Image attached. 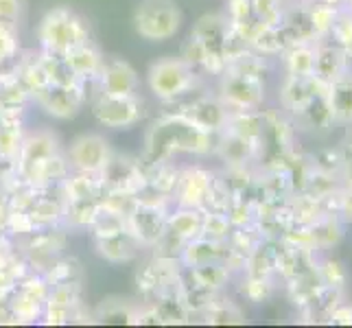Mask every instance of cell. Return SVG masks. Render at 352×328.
<instances>
[{
	"instance_id": "1",
	"label": "cell",
	"mask_w": 352,
	"mask_h": 328,
	"mask_svg": "<svg viewBox=\"0 0 352 328\" xmlns=\"http://www.w3.org/2000/svg\"><path fill=\"white\" fill-rule=\"evenodd\" d=\"M217 140H219V133L201 129L182 114L164 112L144 133L142 162H173V157L179 153L204 157L217 151Z\"/></svg>"
},
{
	"instance_id": "2",
	"label": "cell",
	"mask_w": 352,
	"mask_h": 328,
	"mask_svg": "<svg viewBox=\"0 0 352 328\" xmlns=\"http://www.w3.org/2000/svg\"><path fill=\"white\" fill-rule=\"evenodd\" d=\"M40 51L66 55L83 42H90V29L77 11L70 7H53L46 11L38 27Z\"/></svg>"
},
{
	"instance_id": "3",
	"label": "cell",
	"mask_w": 352,
	"mask_h": 328,
	"mask_svg": "<svg viewBox=\"0 0 352 328\" xmlns=\"http://www.w3.org/2000/svg\"><path fill=\"white\" fill-rule=\"evenodd\" d=\"M201 79L182 57H162L149 66L147 86L160 103H173L201 88Z\"/></svg>"
},
{
	"instance_id": "4",
	"label": "cell",
	"mask_w": 352,
	"mask_h": 328,
	"mask_svg": "<svg viewBox=\"0 0 352 328\" xmlns=\"http://www.w3.org/2000/svg\"><path fill=\"white\" fill-rule=\"evenodd\" d=\"M62 151V142L51 129H35L24 133L20 140L18 153L14 157L16 162V177L29 186L40 188L42 173L46 164Z\"/></svg>"
},
{
	"instance_id": "5",
	"label": "cell",
	"mask_w": 352,
	"mask_h": 328,
	"mask_svg": "<svg viewBox=\"0 0 352 328\" xmlns=\"http://www.w3.org/2000/svg\"><path fill=\"white\" fill-rule=\"evenodd\" d=\"M133 31L147 42L173 40L182 29V9L175 0H142L133 11Z\"/></svg>"
},
{
	"instance_id": "6",
	"label": "cell",
	"mask_w": 352,
	"mask_h": 328,
	"mask_svg": "<svg viewBox=\"0 0 352 328\" xmlns=\"http://www.w3.org/2000/svg\"><path fill=\"white\" fill-rule=\"evenodd\" d=\"M92 116L107 129H131L144 118V101L133 96H110L96 92L90 103Z\"/></svg>"
},
{
	"instance_id": "7",
	"label": "cell",
	"mask_w": 352,
	"mask_h": 328,
	"mask_svg": "<svg viewBox=\"0 0 352 328\" xmlns=\"http://www.w3.org/2000/svg\"><path fill=\"white\" fill-rule=\"evenodd\" d=\"M18 248L20 256L27 261L33 272L46 274L66 248V230L62 226L35 230L18 243Z\"/></svg>"
},
{
	"instance_id": "8",
	"label": "cell",
	"mask_w": 352,
	"mask_h": 328,
	"mask_svg": "<svg viewBox=\"0 0 352 328\" xmlns=\"http://www.w3.org/2000/svg\"><path fill=\"white\" fill-rule=\"evenodd\" d=\"M217 96L228 107V112H256L265 101V83L263 79L226 70L219 77Z\"/></svg>"
},
{
	"instance_id": "9",
	"label": "cell",
	"mask_w": 352,
	"mask_h": 328,
	"mask_svg": "<svg viewBox=\"0 0 352 328\" xmlns=\"http://www.w3.org/2000/svg\"><path fill=\"white\" fill-rule=\"evenodd\" d=\"M66 157L70 164V171L101 175L107 164L112 162L114 151L103 136L99 133H81L68 144Z\"/></svg>"
},
{
	"instance_id": "10",
	"label": "cell",
	"mask_w": 352,
	"mask_h": 328,
	"mask_svg": "<svg viewBox=\"0 0 352 328\" xmlns=\"http://www.w3.org/2000/svg\"><path fill=\"white\" fill-rule=\"evenodd\" d=\"M48 116L57 120L75 118L88 101V83L81 86H48L33 99Z\"/></svg>"
},
{
	"instance_id": "11",
	"label": "cell",
	"mask_w": 352,
	"mask_h": 328,
	"mask_svg": "<svg viewBox=\"0 0 352 328\" xmlns=\"http://www.w3.org/2000/svg\"><path fill=\"white\" fill-rule=\"evenodd\" d=\"M92 83L101 94H110V96H133L140 90V77L136 68L118 57L103 59L99 77Z\"/></svg>"
},
{
	"instance_id": "12",
	"label": "cell",
	"mask_w": 352,
	"mask_h": 328,
	"mask_svg": "<svg viewBox=\"0 0 352 328\" xmlns=\"http://www.w3.org/2000/svg\"><path fill=\"white\" fill-rule=\"evenodd\" d=\"M214 173L204 166H186L179 171L177 186L173 193V206H182V208H206L208 201V193L212 186Z\"/></svg>"
},
{
	"instance_id": "13",
	"label": "cell",
	"mask_w": 352,
	"mask_h": 328,
	"mask_svg": "<svg viewBox=\"0 0 352 328\" xmlns=\"http://www.w3.org/2000/svg\"><path fill=\"white\" fill-rule=\"evenodd\" d=\"M171 208H160V206H149V204H136V208L127 217V228L129 232L140 241L142 248L151 250L155 241L164 234L166 230V217Z\"/></svg>"
},
{
	"instance_id": "14",
	"label": "cell",
	"mask_w": 352,
	"mask_h": 328,
	"mask_svg": "<svg viewBox=\"0 0 352 328\" xmlns=\"http://www.w3.org/2000/svg\"><path fill=\"white\" fill-rule=\"evenodd\" d=\"M94 248L103 261L112 263V265L131 263L133 259H138L140 252L144 250L140 245V241L129 232V228L118 234H112V237L94 239Z\"/></svg>"
},
{
	"instance_id": "15",
	"label": "cell",
	"mask_w": 352,
	"mask_h": 328,
	"mask_svg": "<svg viewBox=\"0 0 352 328\" xmlns=\"http://www.w3.org/2000/svg\"><path fill=\"white\" fill-rule=\"evenodd\" d=\"M228 29H230V22L223 14H206L195 22V27L190 29V35L197 38L210 55L223 57V42H226Z\"/></svg>"
},
{
	"instance_id": "16",
	"label": "cell",
	"mask_w": 352,
	"mask_h": 328,
	"mask_svg": "<svg viewBox=\"0 0 352 328\" xmlns=\"http://www.w3.org/2000/svg\"><path fill=\"white\" fill-rule=\"evenodd\" d=\"M226 254H228V241L197 237L184 245L179 261L184 267H197V265H206V263H223Z\"/></svg>"
},
{
	"instance_id": "17",
	"label": "cell",
	"mask_w": 352,
	"mask_h": 328,
	"mask_svg": "<svg viewBox=\"0 0 352 328\" xmlns=\"http://www.w3.org/2000/svg\"><path fill=\"white\" fill-rule=\"evenodd\" d=\"M64 57H66L68 66L72 68V72H75L83 83L96 81V77H99V72H101V66H103V59H105L99 48L92 44V40L79 44L77 48H72V51H68Z\"/></svg>"
},
{
	"instance_id": "18",
	"label": "cell",
	"mask_w": 352,
	"mask_h": 328,
	"mask_svg": "<svg viewBox=\"0 0 352 328\" xmlns=\"http://www.w3.org/2000/svg\"><path fill=\"white\" fill-rule=\"evenodd\" d=\"M204 228V210L199 208H182V206H173L171 212L166 217V232H171L179 241H192L201 237Z\"/></svg>"
},
{
	"instance_id": "19",
	"label": "cell",
	"mask_w": 352,
	"mask_h": 328,
	"mask_svg": "<svg viewBox=\"0 0 352 328\" xmlns=\"http://www.w3.org/2000/svg\"><path fill=\"white\" fill-rule=\"evenodd\" d=\"M329 105L333 118L339 123H352V75L342 72L329 83Z\"/></svg>"
},
{
	"instance_id": "20",
	"label": "cell",
	"mask_w": 352,
	"mask_h": 328,
	"mask_svg": "<svg viewBox=\"0 0 352 328\" xmlns=\"http://www.w3.org/2000/svg\"><path fill=\"white\" fill-rule=\"evenodd\" d=\"M140 302H131L123 298H105L99 307L92 311L94 322L99 324H133Z\"/></svg>"
},
{
	"instance_id": "21",
	"label": "cell",
	"mask_w": 352,
	"mask_h": 328,
	"mask_svg": "<svg viewBox=\"0 0 352 328\" xmlns=\"http://www.w3.org/2000/svg\"><path fill=\"white\" fill-rule=\"evenodd\" d=\"M101 215V199H79L66 201L64 210V230H90Z\"/></svg>"
},
{
	"instance_id": "22",
	"label": "cell",
	"mask_w": 352,
	"mask_h": 328,
	"mask_svg": "<svg viewBox=\"0 0 352 328\" xmlns=\"http://www.w3.org/2000/svg\"><path fill=\"white\" fill-rule=\"evenodd\" d=\"M184 274L190 283H195L201 289H208L212 294H219V291L228 285L230 281V272L223 263H206L197 267H184Z\"/></svg>"
},
{
	"instance_id": "23",
	"label": "cell",
	"mask_w": 352,
	"mask_h": 328,
	"mask_svg": "<svg viewBox=\"0 0 352 328\" xmlns=\"http://www.w3.org/2000/svg\"><path fill=\"white\" fill-rule=\"evenodd\" d=\"M346 70V59L342 46H320L315 51V66L313 75L324 83L335 81Z\"/></svg>"
},
{
	"instance_id": "24",
	"label": "cell",
	"mask_w": 352,
	"mask_h": 328,
	"mask_svg": "<svg viewBox=\"0 0 352 328\" xmlns=\"http://www.w3.org/2000/svg\"><path fill=\"white\" fill-rule=\"evenodd\" d=\"M285 66L294 77H311L315 66V51L309 44H296L285 48Z\"/></svg>"
},
{
	"instance_id": "25",
	"label": "cell",
	"mask_w": 352,
	"mask_h": 328,
	"mask_svg": "<svg viewBox=\"0 0 352 328\" xmlns=\"http://www.w3.org/2000/svg\"><path fill=\"white\" fill-rule=\"evenodd\" d=\"M199 315L204 318V322H208V324H241V322H245L241 309L234 305V302L221 300L219 294H214L210 305L206 307Z\"/></svg>"
},
{
	"instance_id": "26",
	"label": "cell",
	"mask_w": 352,
	"mask_h": 328,
	"mask_svg": "<svg viewBox=\"0 0 352 328\" xmlns=\"http://www.w3.org/2000/svg\"><path fill=\"white\" fill-rule=\"evenodd\" d=\"M9 307L14 311L18 324H33V322H42V313H44V302L35 300L33 296L24 294V291L16 289V294L9 298Z\"/></svg>"
},
{
	"instance_id": "27",
	"label": "cell",
	"mask_w": 352,
	"mask_h": 328,
	"mask_svg": "<svg viewBox=\"0 0 352 328\" xmlns=\"http://www.w3.org/2000/svg\"><path fill=\"white\" fill-rule=\"evenodd\" d=\"M46 281L53 285L79 283L81 281V263L75 256H59L46 274Z\"/></svg>"
},
{
	"instance_id": "28",
	"label": "cell",
	"mask_w": 352,
	"mask_h": 328,
	"mask_svg": "<svg viewBox=\"0 0 352 328\" xmlns=\"http://www.w3.org/2000/svg\"><path fill=\"white\" fill-rule=\"evenodd\" d=\"M232 221L228 219L226 212H217V210H204V228H201V237L206 239H214V241H228L232 234Z\"/></svg>"
},
{
	"instance_id": "29",
	"label": "cell",
	"mask_w": 352,
	"mask_h": 328,
	"mask_svg": "<svg viewBox=\"0 0 352 328\" xmlns=\"http://www.w3.org/2000/svg\"><path fill=\"white\" fill-rule=\"evenodd\" d=\"M252 9H254V18L265 24H274V27H278L285 16L280 0H252Z\"/></svg>"
},
{
	"instance_id": "30",
	"label": "cell",
	"mask_w": 352,
	"mask_h": 328,
	"mask_svg": "<svg viewBox=\"0 0 352 328\" xmlns=\"http://www.w3.org/2000/svg\"><path fill=\"white\" fill-rule=\"evenodd\" d=\"M226 18L230 22V27L234 29H243L254 18V9H252V0H228V11H226Z\"/></svg>"
},
{
	"instance_id": "31",
	"label": "cell",
	"mask_w": 352,
	"mask_h": 328,
	"mask_svg": "<svg viewBox=\"0 0 352 328\" xmlns=\"http://www.w3.org/2000/svg\"><path fill=\"white\" fill-rule=\"evenodd\" d=\"M243 296L252 302H263L272 291L270 276H248V281L243 283Z\"/></svg>"
},
{
	"instance_id": "32",
	"label": "cell",
	"mask_w": 352,
	"mask_h": 328,
	"mask_svg": "<svg viewBox=\"0 0 352 328\" xmlns=\"http://www.w3.org/2000/svg\"><path fill=\"white\" fill-rule=\"evenodd\" d=\"M309 14H311V22H313L315 33L324 35V33L331 31L333 22L337 18V9L333 5H318V7L309 9Z\"/></svg>"
},
{
	"instance_id": "33",
	"label": "cell",
	"mask_w": 352,
	"mask_h": 328,
	"mask_svg": "<svg viewBox=\"0 0 352 328\" xmlns=\"http://www.w3.org/2000/svg\"><path fill=\"white\" fill-rule=\"evenodd\" d=\"M18 35H16V24L9 22H0V57L5 59H14L18 53Z\"/></svg>"
},
{
	"instance_id": "34",
	"label": "cell",
	"mask_w": 352,
	"mask_h": 328,
	"mask_svg": "<svg viewBox=\"0 0 352 328\" xmlns=\"http://www.w3.org/2000/svg\"><path fill=\"white\" fill-rule=\"evenodd\" d=\"M331 33H333L335 42L342 48H350L352 46V11H346V14L335 18L333 27H331Z\"/></svg>"
},
{
	"instance_id": "35",
	"label": "cell",
	"mask_w": 352,
	"mask_h": 328,
	"mask_svg": "<svg viewBox=\"0 0 352 328\" xmlns=\"http://www.w3.org/2000/svg\"><path fill=\"white\" fill-rule=\"evenodd\" d=\"M322 276H324V281L326 285H329L331 289L333 287H342L344 285V270H342V265H339L337 261H329L324 267H322Z\"/></svg>"
},
{
	"instance_id": "36",
	"label": "cell",
	"mask_w": 352,
	"mask_h": 328,
	"mask_svg": "<svg viewBox=\"0 0 352 328\" xmlns=\"http://www.w3.org/2000/svg\"><path fill=\"white\" fill-rule=\"evenodd\" d=\"M22 3L20 0H0V22L18 24Z\"/></svg>"
},
{
	"instance_id": "37",
	"label": "cell",
	"mask_w": 352,
	"mask_h": 328,
	"mask_svg": "<svg viewBox=\"0 0 352 328\" xmlns=\"http://www.w3.org/2000/svg\"><path fill=\"white\" fill-rule=\"evenodd\" d=\"M0 324H18L14 311L9 307V300L0 298Z\"/></svg>"
},
{
	"instance_id": "38",
	"label": "cell",
	"mask_w": 352,
	"mask_h": 328,
	"mask_svg": "<svg viewBox=\"0 0 352 328\" xmlns=\"http://www.w3.org/2000/svg\"><path fill=\"white\" fill-rule=\"evenodd\" d=\"M9 201H7V195L3 190H0V230H7V219H9Z\"/></svg>"
},
{
	"instance_id": "39",
	"label": "cell",
	"mask_w": 352,
	"mask_h": 328,
	"mask_svg": "<svg viewBox=\"0 0 352 328\" xmlns=\"http://www.w3.org/2000/svg\"><path fill=\"white\" fill-rule=\"evenodd\" d=\"M342 212L352 221V190H348L346 195L342 197Z\"/></svg>"
},
{
	"instance_id": "40",
	"label": "cell",
	"mask_w": 352,
	"mask_h": 328,
	"mask_svg": "<svg viewBox=\"0 0 352 328\" xmlns=\"http://www.w3.org/2000/svg\"><path fill=\"white\" fill-rule=\"evenodd\" d=\"M348 5H350V11H352V0H348Z\"/></svg>"
},
{
	"instance_id": "41",
	"label": "cell",
	"mask_w": 352,
	"mask_h": 328,
	"mask_svg": "<svg viewBox=\"0 0 352 328\" xmlns=\"http://www.w3.org/2000/svg\"><path fill=\"white\" fill-rule=\"evenodd\" d=\"M348 51H350V53H352V46H350V48H348Z\"/></svg>"
}]
</instances>
